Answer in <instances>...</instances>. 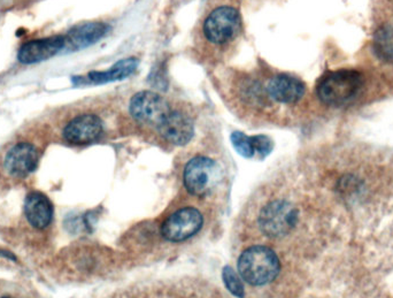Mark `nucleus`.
Wrapping results in <instances>:
<instances>
[{
  "instance_id": "1",
  "label": "nucleus",
  "mask_w": 393,
  "mask_h": 298,
  "mask_svg": "<svg viewBox=\"0 0 393 298\" xmlns=\"http://www.w3.org/2000/svg\"><path fill=\"white\" fill-rule=\"evenodd\" d=\"M364 86L360 71L340 69L329 71L317 82V95L327 106L342 107L355 101Z\"/></svg>"
},
{
  "instance_id": "2",
  "label": "nucleus",
  "mask_w": 393,
  "mask_h": 298,
  "mask_svg": "<svg viewBox=\"0 0 393 298\" xmlns=\"http://www.w3.org/2000/svg\"><path fill=\"white\" fill-rule=\"evenodd\" d=\"M281 269L280 259L272 249L255 245L246 249L238 260L240 277L252 286H263L275 280Z\"/></svg>"
},
{
  "instance_id": "3",
  "label": "nucleus",
  "mask_w": 393,
  "mask_h": 298,
  "mask_svg": "<svg viewBox=\"0 0 393 298\" xmlns=\"http://www.w3.org/2000/svg\"><path fill=\"white\" fill-rule=\"evenodd\" d=\"M221 177L220 166L208 157H195L184 169V186L191 195L197 197L210 195L219 184Z\"/></svg>"
},
{
  "instance_id": "4",
  "label": "nucleus",
  "mask_w": 393,
  "mask_h": 298,
  "mask_svg": "<svg viewBox=\"0 0 393 298\" xmlns=\"http://www.w3.org/2000/svg\"><path fill=\"white\" fill-rule=\"evenodd\" d=\"M240 26L242 18L238 9L231 6L218 7L205 20L204 35L212 44H227L235 39Z\"/></svg>"
},
{
  "instance_id": "5",
  "label": "nucleus",
  "mask_w": 393,
  "mask_h": 298,
  "mask_svg": "<svg viewBox=\"0 0 393 298\" xmlns=\"http://www.w3.org/2000/svg\"><path fill=\"white\" fill-rule=\"evenodd\" d=\"M298 220V211L287 201H274L263 207L259 216L261 231L267 237H280L292 231Z\"/></svg>"
},
{
  "instance_id": "6",
  "label": "nucleus",
  "mask_w": 393,
  "mask_h": 298,
  "mask_svg": "<svg viewBox=\"0 0 393 298\" xmlns=\"http://www.w3.org/2000/svg\"><path fill=\"white\" fill-rule=\"evenodd\" d=\"M129 111L131 116L139 124L153 126L158 129L169 113L172 112V109L163 96L157 92L145 90L133 96L129 104Z\"/></svg>"
},
{
  "instance_id": "7",
  "label": "nucleus",
  "mask_w": 393,
  "mask_h": 298,
  "mask_svg": "<svg viewBox=\"0 0 393 298\" xmlns=\"http://www.w3.org/2000/svg\"><path fill=\"white\" fill-rule=\"evenodd\" d=\"M203 224L204 218L197 209L184 207L163 222L161 233L169 242H182L198 233Z\"/></svg>"
},
{
  "instance_id": "8",
  "label": "nucleus",
  "mask_w": 393,
  "mask_h": 298,
  "mask_svg": "<svg viewBox=\"0 0 393 298\" xmlns=\"http://www.w3.org/2000/svg\"><path fill=\"white\" fill-rule=\"evenodd\" d=\"M39 163V152L35 145L19 143L9 149L5 156L4 169L9 175L24 179L36 171Z\"/></svg>"
},
{
  "instance_id": "9",
  "label": "nucleus",
  "mask_w": 393,
  "mask_h": 298,
  "mask_svg": "<svg viewBox=\"0 0 393 298\" xmlns=\"http://www.w3.org/2000/svg\"><path fill=\"white\" fill-rule=\"evenodd\" d=\"M65 36H50L46 39L30 41L21 46L18 60L24 65H34L45 61L63 51Z\"/></svg>"
},
{
  "instance_id": "10",
  "label": "nucleus",
  "mask_w": 393,
  "mask_h": 298,
  "mask_svg": "<svg viewBox=\"0 0 393 298\" xmlns=\"http://www.w3.org/2000/svg\"><path fill=\"white\" fill-rule=\"evenodd\" d=\"M103 134V121L95 114L76 116L63 129V139L71 144L86 145L95 142Z\"/></svg>"
},
{
  "instance_id": "11",
  "label": "nucleus",
  "mask_w": 393,
  "mask_h": 298,
  "mask_svg": "<svg viewBox=\"0 0 393 298\" xmlns=\"http://www.w3.org/2000/svg\"><path fill=\"white\" fill-rule=\"evenodd\" d=\"M111 27L103 22H86L69 30L65 36V52L84 50L110 33Z\"/></svg>"
},
{
  "instance_id": "12",
  "label": "nucleus",
  "mask_w": 393,
  "mask_h": 298,
  "mask_svg": "<svg viewBox=\"0 0 393 298\" xmlns=\"http://www.w3.org/2000/svg\"><path fill=\"white\" fill-rule=\"evenodd\" d=\"M267 95L281 104H296L305 96L306 86L302 81L289 74L272 77L266 86Z\"/></svg>"
},
{
  "instance_id": "13",
  "label": "nucleus",
  "mask_w": 393,
  "mask_h": 298,
  "mask_svg": "<svg viewBox=\"0 0 393 298\" xmlns=\"http://www.w3.org/2000/svg\"><path fill=\"white\" fill-rule=\"evenodd\" d=\"M158 130L165 141L178 146L188 144L195 135L193 120L178 111L169 113Z\"/></svg>"
},
{
  "instance_id": "14",
  "label": "nucleus",
  "mask_w": 393,
  "mask_h": 298,
  "mask_svg": "<svg viewBox=\"0 0 393 298\" xmlns=\"http://www.w3.org/2000/svg\"><path fill=\"white\" fill-rule=\"evenodd\" d=\"M24 213L34 228L45 229L53 220L54 207L44 194L33 192L26 197Z\"/></svg>"
},
{
  "instance_id": "15",
  "label": "nucleus",
  "mask_w": 393,
  "mask_h": 298,
  "mask_svg": "<svg viewBox=\"0 0 393 298\" xmlns=\"http://www.w3.org/2000/svg\"><path fill=\"white\" fill-rule=\"evenodd\" d=\"M138 65L139 60L135 56L124 58V59L118 60L107 71H90L88 74V81L93 84H103V83L126 80L136 71Z\"/></svg>"
},
{
  "instance_id": "16",
  "label": "nucleus",
  "mask_w": 393,
  "mask_h": 298,
  "mask_svg": "<svg viewBox=\"0 0 393 298\" xmlns=\"http://www.w3.org/2000/svg\"><path fill=\"white\" fill-rule=\"evenodd\" d=\"M374 50L384 61H393V28L383 27L374 36Z\"/></svg>"
},
{
  "instance_id": "17",
  "label": "nucleus",
  "mask_w": 393,
  "mask_h": 298,
  "mask_svg": "<svg viewBox=\"0 0 393 298\" xmlns=\"http://www.w3.org/2000/svg\"><path fill=\"white\" fill-rule=\"evenodd\" d=\"M231 143L238 154L244 158L255 157V150L252 142V136L245 135L242 131H234L231 134Z\"/></svg>"
},
{
  "instance_id": "18",
  "label": "nucleus",
  "mask_w": 393,
  "mask_h": 298,
  "mask_svg": "<svg viewBox=\"0 0 393 298\" xmlns=\"http://www.w3.org/2000/svg\"><path fill=\"white\" fill-rule=\"evenodd\" d=\"M222 278L225 282L227 289L238 298H244L245 292H244V286H243L242 280L237 275L236 272L231 269L230 266H225L222 273Z\"/></svg>"
},
{
  "instance_id": "19",
  "label": "nucleus",
  "mask_w": 393,
  "mask_h": 298,
  "mask_svg": "<svg viewBox=\"0 0 393 298\" xmlns=\"http://www.w3.org/2000/svg\"><path fill=\"white\" fill-rule=\"evenodd\" d=\"M252 142H253V146H255V154L259 156L265 157L268 156L274 148V143L272 139H269L266 135H255L252 136Z\"/></svg>"
},
{
  "instance_id": "20",
  "label": "nucleus",
  "mask_w": 393,
  "mask_h": 298,
  "mask_svg": "<svg viewBox=\"0 0 393 298\" xmlns=\"http://www.w3.org/2000/svg\"><path fill=\"white\" fill-rule=\"evenodd\" d=\"M0 256H3V257L7 258V259L13 260V262H16V257H15L14 254L9 252V251L0 250Z\"/></svg>"
},
{
  "instance_id": "21",
  "label": "nucleus",
  "mask_w": 393,
  "mask_h": 298,
  "mask_svg": "<svg viewBox=\"0 0 393 298\" xmlns=\"http://www.w3.org/2000/svg\"><path fill=\"white\" fill-rule=\"evenodd\" d=\"M1 298H9V297H1Z\"/></svg>"
}]
</instances>
